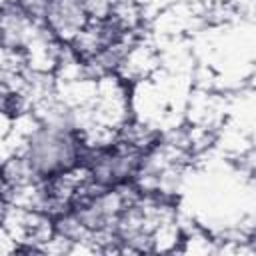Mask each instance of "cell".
Returning a JSON list of instances; mask_svg holds the SVG:
<instances>
[{"label":"cell","instance_id":"cell-1","mask_svg":"<svg viewBox=\"0 0 256 256\" xmlns=\"http://www.w3.org/2000/svg\"><path fill=\"white\" fill-rule=\"evenodd\" d=\"M40 24L56 44L70 48L72 42L92 24V18L82 0H46Z\"/></svg>","mask_w":256,"mask_h":256},{"label":"cell","instance_id":"cell-2","mask_svg":"<svg viewBox=\"0 0 256 256\" xmlns=\"http://www.w3.org/2000/svg\"><path fill=\"white\" fill-rule=\"evenodd\" d=\"M82 2H84L86 12L90 14V18L100 22V20L112 18L124 0H82Z\"/></svg>","mask_w":256,"mask_h":256}]
</instances>
